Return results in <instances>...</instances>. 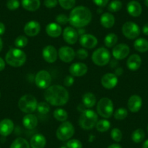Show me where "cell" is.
Returning <instances> with one entry per match:
<instances>
[{"label":"cell","instance_id":"1","mask_svg":"<svg viewBox=\"0 0 148 148\" xmlns=\"http://www.w3.org/2000/svg\"><path fill=\"white\" fill-rule=\"evenodd\" d=\"M45 98L47 102L53 106H62L68 102L69 93L64 86L53 85L46 89Z\"/></svg>","mask_w":148,"mask_h":148},{"label":"cell","instance_id":"2","mask_svg":"<svg viewBox=\"0 0 148 148\" xmlns=\"http://www.w3.org/2000/svg\"><path fill=\"white\" fill-rule=\"evenodd\" d=\"M92 18L90 10L84 6L73 8L69 15V23L75 28H81L87 25Z\"/></svg>","mask_w":148,"mask_h":148},{"label":"cell","instance_id":"3","mask_svg":"<svg viewBox=\"0 0 148 148\" xmlns=\"http://www.w3.org/2000/svg\"><path fill=\"white\" fill-rule=\"evenodd\" d=\"M26 58V55L23 51L18 48H12L6 54L5 61L10 66L18 68L24 65Z\"/></svg>","mask_w":148,"mask_h":148},{"label":"cell","instance_id":"4","mask_svg":"<svg viewBox=\"0 0 148 148\" xmlns=\"http://www.w3.org/2000/svg\"><path fill=\"white\" fill-rule=\"evenodd\" d=\"M98 121L97 114L92 110H85L81 115L79 123L81 127L85 130H90L95 127Z\"/></svg>","mask_w":148,"mask_h":148},{"label":"cell","instance_id":"5","mask_svg":"<svg viewBox=\"0 0 148 148\" xmlns=\"http://www.w3.org/2000/svg\"><path fill=\"white\" fill-rule=\"evenodd\" d=\"M38 102L35 97L32 95H25L21 97L18 101V107L23 113H32L36 110Z\"/></svg>","mask_w":148,"mask_h":148},{"label":"cell","instance_id":"6","mask_svg":"<svg viewBox=\"0 0 148 148\" xmlns=\"http://www.w3.org/2000/svg\"><path fill=\"white\" fill-rule=\"evenodd\" d=\"M97 113L105 119H109L113 115L114 107L113 103L110 99L108 97H103L99 100L97 105Z\"/></svg>","mask_w":148,"mask_h":148},{"label":"cell","instance_id":"7","mask_svg":"<svg viewBox=\"0 0 148 148\" xmlns=\"http://www.w3.org/2000/svg\"><path fill=\"white\" fill-rule=\"evenodd\" d=\"M92 60L95 65L104 66L109 63L110 60V53L106 48L99 47L93 52Z\"/></svg>","mask_w":148,"mask_h":148},{"label":"cell","instance_id":"8","mask_svg":"<svg viewBox=\"0 0 148 148\" xmlns=\"http://www.w3.org/2000/svg\"><path fill=\"white\" fill-rule=\"evenodd\" d=\"M75 133V129L69 121H64L57 129L56 136L61 141H66L71 139Z\"/></svg>","mask_w":148,"mask_h":148},{"label":"cell","instance_id":"9","mask_svg":"<svg viewBox=\"0 0 148 148\" xmlns=\"http://www.w3.org/2000/svg\"><path fill=\"white\" fill-rule=\"evenodd\" d=\"M122 33L126 38L129 39H136L140 34L139 25L132 21L125 23L122 26Z\"/></svg>","mask_w":148,"mask_h":148},{"label":"cell","instance_id":"10","mask_svg":"<svg viewBox=\"0 0 148 148\" xmlns=\"http://www.w3.org/2000/svg\"><path fill=\"white\" fill-rule=\"evenodd\" d=\"M52 82V76L48 71L42 70L39 71L36 75L35 84L37 87L45 89L50 86Z\"/></svg>","mask_w":148,"mask_h":148},{"label":"cell","instance_id":"11","mask_svg":"<svg viewBox=\"0 0 148 148\" xmlns=\"http://www.w3.org/2000/svg\"><path fill=\"white\" fill-rule=\"evenodd\" d=\"M58 57L62 62L68 63L73 60L76 57V52L71 47H62L58 50Z\"/></svg>","mask_w":148,"mask_h":148},{"label":"cell","instance_id":"12","mask_svg":"<svg viewBox=\"0 0 148 148\" xmlns=\"http://www.w3.org/2000/svg\"><path fill=\"white\" fill-rule=\"evenodd\" d=\"M130 48L126 44H119L113 47L112 54L116 60H123L129 55Z\"/></svg>","mask_w":148,"mask_h":148},{"label":"cell","instance_id":"13","mask_svg":"<svg viewBox=\"0 0 148 148\" xmlns=\"http://www.w3.org/2000/svg\"><path fill=\"white\" fill-rule=\"evenodd\" d=\"M62 37L66 43L69 45H74L76 43L79 39V34L75 28L68 26L63 30Z\"/></svg>","mask_w":148,"mask_h":148},{"label":"cell","instance_id":"14","mask_svg":"<svg viewBox=\"0 0 148 148\" xmlns=\"http://www.w3.org/2000/svg\"><path fill=\"white\" fill-rule=\"evenodd\" d=\"M42 56L44 60L48 63H53L57 60L58 57V52L55 47L52 45H47L42 51Z\"/></svg>","mask_w":148,"mask_h":148},{"label":"cell","instance_id":"15","mask_svg":"<svg viewBox=\"0 0 148 148\" xmlns=\"http://www.w3.org/2000/svg\"><path fill=\"white\" fill-rule=\"evenodd\" d=\"M88 67L86 64L82 63V62H75L73 63L69 68L70 73L73 76L76 77H81V76H84L87 73Z\"/></svg>","mask_w":148,"mask_h":148},{"label":"cell","instance_id":"16","mask_svg":"<svg viewBox=\"0 0 148 148\" xmlns=\"http://www.w3.org/2000/svg\"><path fill=\"white\" fill-rule=\"evenodd\" d=\"M101 84L104 88L108 89H113L118 84V77L114 73H108L101 79Z\"/></svg>","mask_w":148,"mask_h":148},{"label":"cell","instance_id":"17","mask_svg":"<svg viewBox=\"0 0 148 148\" xmlns=\"http://www.w3.org/2000/svg\"><path fill=\"white\" fill-rule=\"evenodd\" d=\"M80 45L86 49H92L97 45V39L92 34H85L81 36L79 39Z\"/></svg>","mask_w":148,"mask_h":148},{"label":"cell","instance_id":"18","mask_svg":"<svg viewBox=\"0 0 148 148\" xmlns=\"http://www.w3.org/2000/svg\"><path fill=\"white\" fill-rule=\"evenodd\" d=\"M41 31V25L36 21H31L25 24L24 27V32L28 36H36Z\"/></svg>","mask_w":148,"mask_h":148},{"label":"cell","instance_id":"19","mask_svg":"<svg viewBox=\"0 0 148 148\" xmlns=\"http://www.w3.org/2000/svg\"><path fill=\"white\" fill-rule=\"evenodd\" d=\"M142 106V99L139 95H132L128 100V108L132 113H136Z\"/></svg>","mask_w":148,"mask_h":148},{"label":"cell","instance_id":"20","mask_svg":"<svg viewBox=\"0 0 148 148\" xmlns=\"http://www.w3.org/2000/svg\"><path fill=\"white\" fill-rule=\"evenodd\" d=\"M14 123L9 119H5L0 121V135L8 136L13 132Z\"/></svg>","mask_w":148,"mask_h":148},{"label":"cell","instance_id":"21","mask_svg":"<svg viewBox=\"0 0 148 148\" xmlns=\"http://www.w3.org/2000/svg\"><path fill=\"white\" fill-rule=\"evenodd\" d=\"M142 65V59L137 54H133L129 57L126 61V66L130 71H137Z\"/></svg>","mask_w":148,"mask_h":148},{"label":"cell","instance_id":"22","mask_svg":"<svg viewBox=\"0 0 148 148\" xmlns=\"http://www.w3.org/2000/svg\"><path fill=\"white\" fill-rule=\"evenodd\" d=\"M126 9H127L128 13L131 16L134 17V18L139 17L142 14V6L136 1H131V2H129L128 3L127 7H126Z\"/></svg>","mask_w":148,"mask_h":148},{"label":"cell","instance_id":"23","mask_svg":"<svg viewBox=\"0 0 148 148\" xmlns=\"http://www.w3.org/2000/svg\"><path fill=\"white\" fill-rule=\"evenodd\" d=\"M62 28L60 25L57 23H49L46 27V32L49 36L52 38L59 37L62 34Z\"/></svg>","mask_w":148,"mask_h":148},{"label":"cell","instance_id":"24","mask_svg":"<svg viewBox=\"0 0 148 148\" xmlns=\"http://www.w3.org/2000/svg\"><path fill=\"white\" fill-rule=\"evenodd\" d=\"M46 143V138L41 134H35L30 141V145L32 148H45Z\"/></svg>","mask_w":148,"mask_h":148},{"label":"cell","instance_id":"25","mask_svg":"<svg viewBox=\"0 0 148 148\" xmlns=\"http://www.w3.org/2000/svg\"><path fill=\"white\" fill-rule=\"evenodd\" d=\"M23 124L28 129H34L38 125V119L35 115L28 113L23 119Z\"/></svg>","mask_w":148,"mask_h":148},{"label":"cell","instance_id":"26","mask_svg":"<svg viewBox=\"0 0 148 148\" xmlns=\"http://www.w3.org/2000/svg\"><path fill=\"white\" fill-rule=\"evenodd\" d=\"M115 17L110 12H105L101 15L100 18V23L102 26L105 28H110L114 25Z\"/></svg>","mask_w":148,"mask_h":148},{"label":"cell","instance_id":"27","mask_svg":"<svg viewBox=\"0 0 148 148\" xmlns=\"http://www.w3.org/2000/svg\"><path fill=\"white\" fill-rule=\"evenodd\" d=\"M22 7L25 10L34 12L40 8V0H21Z\"/></svg>","mask_w":148,"mask_h":148},{"label":"cell","instance_id":"28","mask_svg":"<svg viewBox=\"0 0 148 148\" xmlns=\"http://www.w3.org/2000/svg\"><path fill=\"white\" fill-rule=\"evenodd\" d=\"M84 106L87 108H91L95 105L97 102V98L92 92H87L84 94L82 98Z\"/></svg>","mask_w":148,"mask_h":148},{"label":"cell","instance_id":"29","mask_svg":"<svg viewBox=\"0 0 148 148\" xmlns=\"http://www.w3.org/2000/svg\"><path fill=\"white\" fill-rule=\"evenodd\" d=\"M134 47L136 51L139 52H146L148 51V41L144 38L136 39L134 43Z\"/></svg>","mask_w":148,"mask_h":148},{"label":"cell","instance_id":"30","mask_svg":"<svg viewBox=\"0 0 148 148\" xmlns=\"http://www.w3.org/2000/svg\"><path fill=\"white\" fill-rule=\"evenodd\" d=\"M117 42H118V36L116 34H113V33L108 34V35L105 37V39H104V43H105V45L108 48L115 47L116 44H117Z\"/></svg>","mask_w":148,"mask_h":148},{"label":"cell","instance_id":"31","mask_svg":"<svg viewBox=\"0 0 148 148\" xmlns=\"http://www.w3.org/2000/svg\"><path fill=\"white\" fill-rule=\"evenodd\" d=\"M53 116L57 121L60 122L66 121L68 118V114L67 111L64 109H62V108H58V109L55 110L54 111Z\"/></svg>","mask_w":148,"mask_h":148},{"label":"cell","instance_id":"32","mask_svg":"<svg viewBox=\"0 0 148 148\" xmlns=\"http://www.w3.org/2000/svg\"><path fill=\"white\" fill-rule=\"evenodd\" d=\"M10 148H30V145L25 139L18 137L13 141Z\"/></svg>","mask_w":148,"mask_h":148},{"label":"cell","instance_id":"33","mask_svg":"<svg viewBox=\"0 0 148 148\" xmlns=\"http://www.w3.org/2000/svg\"><path fill=\"white\" fill-rule=\"evenodd\" d=\"M95 127L98 132H106L110 128V122L106 119H102V120L98 121Z\"/></svg>","mask_w":148,"mask_h":148},{"label":"cell","instance_id":"34","mask_svg":"<svg viewBox=\"0 0 148 148\" xmlns=\"http://www.w3.org/2000/svg\"><path fill=\"white\" fill-rule=\"evenodd\" d=\"M145 137V133L143 129H138L134 131L132 134V139L135 143H140Z\"/></svg>","mask_w":148,"mask_h":148},{"label":"cell","instance_id":"35","mask_svg":"<svg viewBox=\"0 0 148 148\" xmlns=\"http://www.w3.org/2000/svg\"><path fill=\"white\" fill-rule=\"evenodd\" d=\"M122 6H123V5H122V2L120 0H113L109 3L108 10L110 12H116L121 10Z\"/></svg>","mask_w":148,"mask_h":148},{"label":"cell","instance_id":"36","mask_svg":"<svg viewBox=\"0 0 148 148\" xmlns=\"http://www.w3.org/2000/svg\"><path fill=\"white\" fill-rule=\"evenodd\" d=\"M115 119L118 121H121L126 119L128 116V111L126 108H118L114 113H113Z\"/></svg>","mask_w":148,"mask_h":148},{"label":"cell","instance_id":"37","mask_svg":"<svg viewBox=\"0 0 148 148\" xmlns=\"http://www.w3.org/2000/svg\"><path fill=\"white\" fill-rule=\"evenodd\" d=\"M38 113L41 115H46L50 110V106L49 103L46 102H41L38 103L36 108Z\"/></svg>","mask_w":148,"mask_h":148},{"label":"cell","instance_id":"38","mask_svg":"<svg viewBox=\"0 0 148 148\" xmlns=\"http://www.w3.org/2000/svg\"><path fill=\"white\" fill-rule=\"evenodd\" d=\"M58 3L63 9L71 10L75 6L76 0H58Z\"/></svg>","mask_w":148,"mask_h":148},{"label":"cell","instance_id":"39","mask_svg":"<svg viewBox=\"0 0 148 148\" xmlns=\"http://www.w3.org/2000/svg\"><path fill=\"white\" fill-rule=\"evenodd\" d=\"M28 39H27V37L24 36H19L17 37L15 40V47H17L18 48L25 47L28 45Z\"/></svg>","mask_w":148,"mask_h":148},{"label":"cell","instance_id":"40","mask_svg":"<svg viewBox=\"0 0 148 148\" xmlns=\"http://www.w3.org/2000/svg\"><path fill=\"white\" fill-rule=\"evenodd\" d=\"M110 136L112 139L116 142H121L122 139V137H123L121 131L119 129H118V128H114V129H112V131L110 132Z\"/></svg>","mask_w":148,"mask_h":148},{"label":"cell","instance_id":"41","mask_svg":"<svg viewBox=\"0 0 148 148\" xmlns=\"http://www.w3.org/2000/svg\"><path fill=\"white\" fill-rule=\"evenodd\" d=\"M82 147L83 145H82V142L76 139H70L67 142V147L68 148H82Z\"/></svg>","mask_w":148,"mask_h":148},{"label":"cell","instance_id":"42","mask_svg":"<svg viewBox=\"0 0 148 148\" xmlns=\"http://www.w3.org/2000/svg\"><path fill=\"white\" fill-rule=\"evenodd\" d=\"M55 21L59 25H65L69 23V17L67 16L65 14H60L56 17Z\"/></svg>","mask_w":148,"mask_h":148},{"label":"cell","instance_id":"43","mask_svg":"<svg viewBox=\"0 0 148 148\" xmlns=\"http://www.w3.org/2000/svg\"><path fill=\"white\" fill-rule=\"evenodd\" d=\"M7 7L10 10H15L20 7V2L18 0H8Z\"/></svg>","mask_w":148,"mask_h":148},{"label":"cell","instance_id":"44","mask_svg":"<svg viewBox=\"0 0 148 148\" xmlns=\"http://www.w3.org/2000/svg\"><path fill=\"white\" fill-rule=\"evenodd\" d=\"M76 55L77 56V58H79V59L85 60L87 58L89 54H88V52L86 50V49L82 48V49H78L77 52H76Z\"/></svg>","mask_w":148,"mask_h":148},{"label":"cell","instance_id":"45","mask_svg":"<svg viewBox=\"0 0 148 148\" xmlns=\"http://www.w3.org/2000/svg\"><path fill=\"white\" fill-rule=\"evenodd\" d=\"M58 3V0H45L44 1V5L46 8H54L57 6Z\"/></svg>","mask_w":148,"mask_h":148},{"label":"cell","instance_id":"46","mask_svg":"<svg viewBox=\"0 0 148 148\" xmlns=\"http://www.w3.org/2000/svg\"><path fill=\"white\" fill-rule=\"evenodd\" d=\"M74 83V79L73 76H68L65 78L64 79V85L65 86H68V87H70V86H72Z\"/></svg>","mask_w":148,"mask_h":148},{"label":"cell","instance_id":"47","mask_svg":"<svg viewBox=\"0 0 148 148\" xmlns=\"http://www.w3.org/2000/svg\"><path fill=\"white\" fill-rule=\"evenodd\" d=\"M94 3L99 8H104L109 2V0H92Z\"/></svg>","mask_w":148,"mask_h":148},{"label":"cell","instance_id":"48","mask_svg":"<svg viewBox=\"0 0 148 148\" xmlns=\"http://www.w3.org/2000/svg\"><path fill=\"white\" fill-rule=\"evenodd\" d=\"M123 70L122 68H116V70H115V73L114 74L116 75V76H121L122 74H123Z\"/></svg>","mask_w":148,"mask_h":148},{"label":"cell","instance_id":"49","mask_svg":"<svg viewBox=\"0 0 148 148\" xmlns=\"http://www.w3.org/2000/svg\"><path fill=\"white\" fill-rule=\"evenodd\" d=\"M5 68V62L2 58H0V71H3Z\"/></svg>","mask_w":148,"mask_h":148},{"label":"cell","instance_id":"50","mask_svg":"<svg viewBox=\"0 0 148 148\" xmlns=\"http://www.w3.org/2000/svg\"><path fill=\"white\" fill-rule=\"evenodd\" d=\"M142 32L145 35L148 36V23L144 25L143 28H142Z\"/></svg>","mask_w":148,"mask_h":148},{"label":"cell","instance_id":"51","mask_svg":"<svg viewBox=\"0 0 148 148\" xmlns=\"http://www.w3.org/2000/svg\"><path fill=\"white\" fill-rule=\"evenodd\" d=\"M5 24L2 23V22H0V35H2V34L5 33Z\"/></svg>","mask_w":148,"mask_h":148},{"label":"cell","instance_id":"52","mask_svg":"<svg viewBox=\"0 0 148 148\" xmlns=\"http://www.w3.org/2000/svg\"><path fill=\"white\" fill-rule=\"evenodd\" d=\"M108 148H122L121 146L119 144H112Z\"/></svg>","mask_w":148,"mask_h":148},{"label":"cell","instance_id":"53","mask_svg":"<svg viewBox=\"0 0 148 148\" xmlns=\"http://www.w3.org/2000/svg\"><path fill=\"white\" fill-rule=\"evenodd\" d=\"M142 148H148V139H147L142 145Z\"/></svg>","mask_w":148,"mask_h":148},{"label":"cell","instance_id":"54","mask_svg":"<svg viewBox=\"0 0 148 148\" xmlns=\"http://www.w3.org/2000/svg\"><path fill=\"white\" fill-rule=\"evenodd\" d=\"M2 48H3V42H2V39L0 38V52L2 51Z\"/></svg>","mask_w":148,"mask_h":148},{"label":"cell","instance_id":"55","mask_svg":"<svg viewBox=\"0 0 148 148\" xmlns=\"http://www.w3.org/2000/svg\"><path fill=\"white\" fill-rule=\"evenodd\" d=\"M145 5L147 8H148V0H145Z\"/></svg>","mask_w":148,"mask_h":148},{"label":"cell","instance_id":"56","mask_svg":"<svg viewBox=\"0 0 148 148\" xmlns=\"http://www.w3.org/2000/svg\"><path fill=\"white\" fill-rule=\"evenodd\" d=\"M60 148H66V147H60Z\"/></svg>","mask_w":148,"mask_h":148},{"label":"cell","instance_id":"57","mask_svg":"<svg viewBox=\"0 0 148 148\" xmlns=\"http://www.w3.org/2000/svg\"><path fill=\"white\" fill-rule=\"evenodd\" d=\"M0 97H1V93H0Z\"/></svg>","mask_w":148,"mask_h":148},{"label":"cell","instance_id":"58","mask_svg":"<svg viewBox=\"0 0 148 148\" xmlns=\"http://www.w3.org/2000/svg\"><path fill=\"white\" fill-rule=\"evenodd\" d=\"M147 131H148V126H147Z\"/></svg>","mask_w":148,"mask_h":148}]
</instances>
